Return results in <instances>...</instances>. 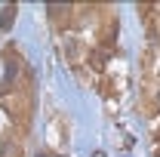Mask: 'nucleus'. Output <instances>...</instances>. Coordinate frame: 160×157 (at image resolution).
I'll return each mask as SVG.
<instances>
[{"mask_svg": "<svg viewBox=\"0 0 160 157\" xmlns=\"http://www.w3.org/2000/svg\"><path fill=\"white\" fill-rule=\"evenodd\" d=\"M49 22L59 31H71L74 28V6H49Z\"/></svg>", "mask_w": 160, "mask_h": 157, "instance_id": "obj_1", "label": "nucleus"}, {"mask_svg": "<svg viewBox=\"0 0 160 157\" xmlns=\"http://www.w3.org/2000/svg\"><path fill=\"white\" fill-rule=\"evenodd\" d=\"M16 13H19V6H16V3L3 6V13H0V28H3V31H9V28H12V22H16Z\"/></svg>", "mask_w": 160, "mask_h": 157, "instance_id": "obj_2", "label": "nucleus"}, {"mask_svg": "<svg viewBox=\"0 0 160 157\" xmlns=\"http://www.w3.org/2000/svg\"><path fill=\"white\" fill-rule=\"evenodd\" d=\"M154 154L160 157V129H157V139H154Z\"/></svg>", "mask_w": 160, "mask_h": 157, "instance_id": "obj_3", "label": "nucleus"}]
</instances>
